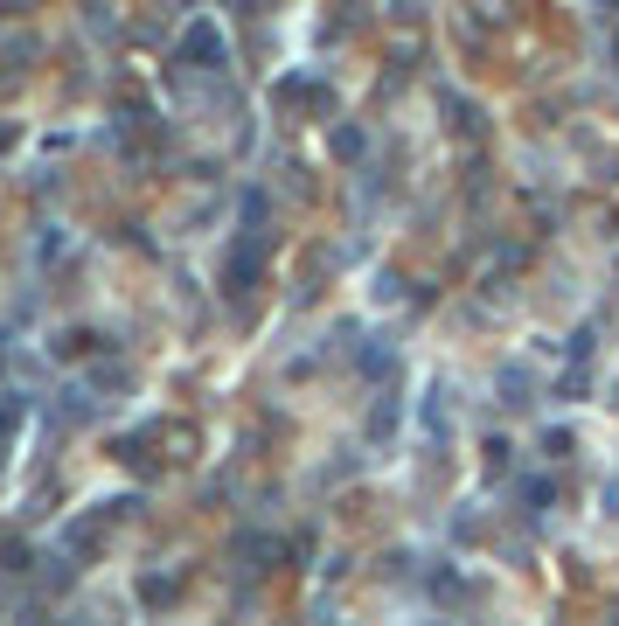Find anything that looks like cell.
<instances>
[{"instance_id": "obj_1", "label": "cell", "mask_w": 619, "mask_h": 626, "mask_svg": "<svg viewBox=\"0 0 619 626\" xmlns=\"http://www.w3.org/2000/svg\"><path fill=\"white\" fill-rule=\"evenodd\" d=\"M126 508H133V501L119 494V501H91L77 522H63V536H56V543H63V557H70V564H84V557H91V550L112 536V522H119Z\"/></svg>"}, {"instance_id": "obj_2", "label": "cell", "mask_w": 619, "mask_h": 626, "mask_svg": "<svg viewBox=\"0 0 619 626\" xmlns=\"http://www.w3.org/2000/svg\"><path fill=\"white\" fill-rule=\"evenodd\" d=\"M174 56H181L188 70H223V56H230V49H223V28H216L209 14H195V21L181 28V49H174Z\"/></svg>"}, {"instance_id": "obj_3", "label": "cell", "mask_w": 619, "mask_h": 626, "mask_svg": "<svg viewBox=\"0 0 619 626\" xmlns=\"http://www.w3.org/2000/svg\"><path fill=\"white\" fill-rule=\"evenodd\" d=\"M258 272H265V230H244L237 244H230V265H223V286L244 300L251 286H258Z\"/></svg>"}, {"instance_id": "obj_4", "label": "cell", "mask_w": 619, "mask_h": 626, "mask_svg": "<svg viewBox=\"0 0 619 626\" xmlns=\"http://www.w3.org/2000/svg\"><path fill=\"white\" fill-rule=\"evenodd\" d=\"M515 494H522V508H529V515H543V508L557 501V480H550V473H522V480H515Z\"/></svg>"}, {"instance_id": "obj_5", "label": "cell", "mask_w": 619, "mask_h": 626, "mask_svg": "<svg viewBox=\"0 0 619 626\" xmlns=\"http://www.w3.org/2000/svg\"><path fill=\"white\" fill-rule=\"evenodd\" d=\"M174 599H181V571H167V578L147 571V578H140V606H174Z\"/></svg>"}, {"instance_id": "obj_6", "label": "cell", "mask_w": 619, "mask_h": 626, "mask_svg": "<svg viewBox=\"0 0 619 626\" xmlns=\"http://www.w3.org/2000/svg\"><path fill=\"white\" fill-rule=\"evenodd\" d=\"M91 418V397L84 390H56V425H84Z\"/></svg>"}, {"instance_id": "obj_7", "label": "cell", "mask_w": 619, "mask_h": 626, "mask_svg": "<svg viewBox=\"0 0 619 626\" xmlns=\"http://www.w3.org/2000/svg\"><path fill=\"white\" fill-rule=\"evenodd\" d=\"M362 147H369V133H362V126H334V154H341V160H355Z\"/></svg>"}, {"instance_id": "obj_8", "label": "cell", "mask_w": 619, "mask_h": 626, "mask_svg": "<svg viewBox=\"0 0 619 626\" xmlns=\"http://www.w3.org/2000/svg\"><path fill=\"white\" fill-rule=\"evenodd\" d=\"M501 390H508V404H529V369L508 362V369H501Z\"/></svg>"}, {"instance_id": "obj_9", "label": "cell", "mask_w": 619, "mask_h": 626, "mask_svg": "<svg viewBox=\"0 0 619 626\" xmlns=\"http://www.w3.org/2000/svg\"><path fill=\"white\" fill-rule=\"evenodd\" d=\"M543 453H550V460H564V453H571V432H564V425H557V432H543Z\"/></svg>"}, {"instance_id": "obj_10", "label": "cell", "mask_w": 619, "mask_h": 626, "mask_svg": "<svg viewBox=\"0 0 619 626\" xmlns=\"http://www.w3.org/2000/svg\"><path fill=\"white\" fill-rule=\"evenodd\" d=\"M487 473H508V439H487Z\"/></svg>"}, {"instance_id": "obj_11", "label": "cell", "mask_w": 619, "mask_h": 626, "mask_svg": "<svg viewBox=\"0 0 619 626\" xmlns=\"http://www.w3.org/2000/svg\"><path fill=\"white\" fill-rule=\"evenodd\" d=\"M599 501H606V515H619V480H606V494H599Z\"/></svg>"}, {"instance_id": "obj_12", "label": "cell", "mask_w": 619, "mask_h": 626, "mask_svg": "<svg viewBox=\"0 0 619 626\" xmlns=\"http://www.w3.org/2000/svg\"><path fill=\"white\" fill-rule=\"evenodd\" d=\"M0 369H7V348H0Z\"/></svg>"}, {"instance_id": "obj_13", "label": "cell", "mask_w": 619, "mask_h": 626, "mask_svg": "<svg viewBox=\"0 0 619 626\" xmlns=\"http://www.w3.org/2000/svg\"><path fill=\"white\" fill-rule=\"evenodd\" d=\"M613 56H619V42H613Z\"/></svg>"}, {"instance_id": "obj_14", "label": "cell", "mask_w": 619, "mask_h": 626, "mask_svg": "<svg viewBox=\"0 0 619 626\" xmlns=\"http://www.w3.org/2000/svg\"><path fill=\"white\" fill-rule=\"evenodd\" d=\"M432 626H446V620H432Z\"/></svg>"}]
</instances>
